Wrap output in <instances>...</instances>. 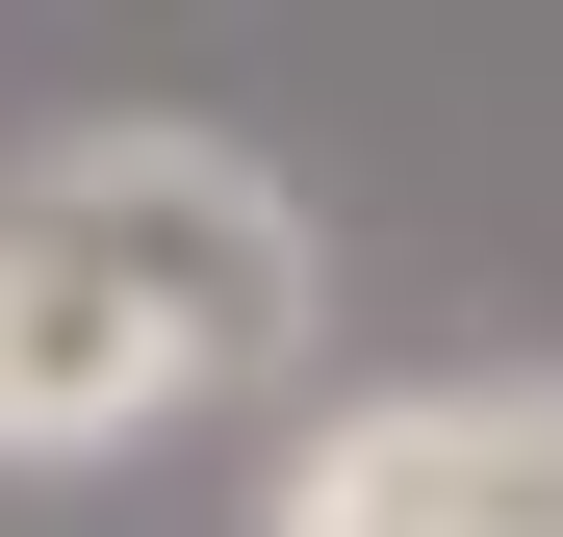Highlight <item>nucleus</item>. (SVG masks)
<instances>
[{
	"instance_id": "f257e3e1",
	"label": "nucleus",
	"mask_w": 563,
	"mask_h": 537,
	"mask_svg": "<svg viewBox=\"0 0 563 537\" xmlns=\"http://www.w3.org/2000/svg\"><path fill=\"white\" fill-rule=\"evenodd\" d=\"M26 179V205L103 256V282L206 358V410L231 384H282V358H308V307H333V256H308V205H282V154H231V128H52V154H0Z\"/></svg>"
},
{
	"instance_id": "f03ea898",
	"label": "nucleus",
	"mask_w": 563,
	"mask_h": 537,
	"mask_svg": "<svg viewBox=\"0 0 563 537\" xmlns=\"http://www.w3.org/2000/svg\"><path fill=\"white\" fill-rule=\"evenodd\" d=\"M256 537H563V358H435L282 435Z\"/></svg>"
},
{
	"instance_id": "7ed1b4c3",
	"label": "nucleus",
	"mask_w": 563,
	"mask_h": 537,
	"mask_svg": "<svg viewBox=\"0 0 563 537\" xmlns=\"http://www.w3.org/2000/svg\"><path fill=\"white\" fill-rule=\"evenodd\" d=\"M179 410H206V358L77 256L26 179H0V461L52 486V461H129V435H179Z\"/></svg>"
}]
</instances>
